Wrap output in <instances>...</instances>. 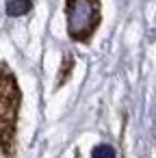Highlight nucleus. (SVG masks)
I'll list each match as a JSON object with an SVG mask.
<instances>
[{"label": "nucleus", "instance_id": "nucleus-3", "mask_svg": "<svg viewBox=\"0 0 156 158\" xmlns=\"http://www.w3.org/2000/svg\"><path fill=\"white\" fill-rule=\"evenodd\" d=\"M31 0H9L7 2V13L9 15H24L31 11Z\"/></svg>", "mask_w": 156, "mask_h": 158}, {"label": "nucleus", "instance_id": "nucleus-2", "mask_svg": "<svg viewBox=\"0 0 156 158\" xmlns=\"http://www.w3.org/2000/svg\"><path fill=\"white\" fill-rule=\"evenodd\" d=\"M67 35L74 41H89L100 26V0H67L65 2Z\"/></svg>", "mask_w": 156, "mask_h": 158}, {"label": "nucleus", "instance_id": "nucleus-1", "mask_svg": "<svg viewBox=\"0 0 156 158\" xmlns=\"http://www.w3.org/2000/svg\"><path fill=\"white\" fill-rule=\"evenodd\" d=\"M22 110V89L13 69L0 61V156L15 158L18 123Z\"/></svg>", "mask_w": 156, "mask_h": 158}, {"label": "nucleus", "instance_id": "nucleus-4", "mask_svg": "<svg viewBox=\"0 0 156 158\" xmlns=\"http://www.w3.org/2000/svg\"><path fill=\"white\" fill-rule=\"evenodd\" d=\"M91 158H115V149L111 145H98L91 154Z\"/></svg>", "mask_w": 156, "mask_h": 158}, {"label": "nucleus", "instance_id": "nucleus-5", "mask_svg": "<svg viewBox=\"0 0 156 158\" xmlns=\"http://www.w3.org/2000/svg\"><path fill=\"white\" fill-rule=\"evenodd\" d=\"M72 63H74V61H72L70 56H67V59H63V67H61L63 72H61V76H59V82H57V85H63V80H67V76H70V67H72Z\"/></svg>", "mask_w": 156, "mask_h": 158}]
</instances>
